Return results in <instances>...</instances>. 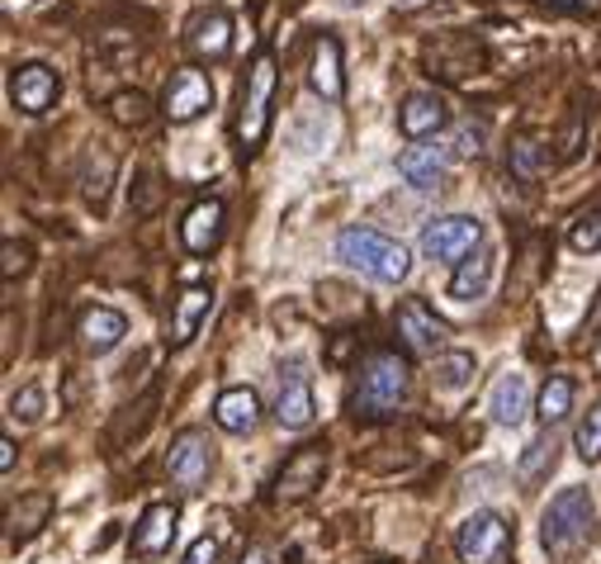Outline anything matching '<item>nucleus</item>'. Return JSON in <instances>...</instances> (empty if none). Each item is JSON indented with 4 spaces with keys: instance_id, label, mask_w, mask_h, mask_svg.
Masks as SVG:
<instances>
[{
    "instance_id": "obj_1",
    "label": "nucleus",
    "mask_w": 601,
    "mask_h": 564,
    "mask_svg": "<svg viewBox=\"0 0 601 564\" xmlns=\"http://www.w3.org/2000/svg\"><path fill=\"white\" fill-rule=\"evenodd\" d=\"M337 261H346L351 271L379 280V285H403L407 271H413V257H407L403 242H393L389 232L379 228H341L337 232Z\"/></svg>"
},
{
    "instance_id": "obj_2",
    "label": "nucleus",
    "mask_w": 601,
    "mask_h": 564,
    "mask_svg": "<svg viewBox=\"0 0 601 564\" xmlns=\"http://www.w3.org/2000/svg\"><path fill=\"white\" fill-rule=\"evenodd\" d=\"M407 384H413V375H407V360L398 351H370L365 366H360V384L351 394V413L370 422L393 417L407 399Z\"/></svg>"
},
{
    "instance_id": "obj_3",
    "label": "nucleus",
    "mask_w": 601,
    "mask_h": 564,
    "mask_svg": "<svg viewBox=\"0 0 601 564\" xmlns=\"http://www.w3.org/2000/svg\"><path fill=\"white\" fill-rule=\"evenodd\" d=\"M592 527H597L592 494L582 489V484H568V489H559L555 498H549V508L540 517V545L555 560H568L582 541L592 536Z\"/></svg>"
},
{
    "instance_id": "obj_4",
    "label": "nucleus",
    "mask_w": 601,
    "mask_h": 564,
    "mask_svg": "<svg viewBox=\"0 0 601 564\" xmlns=\"http://www.w3.org/2000/svg\"><path fill=\"white\" fill-rule=\"evenodd\" d=\"M271 100H275V57L261 53L247 72L242 86V109H237V138H242V152H256L271 133Z\"/></svg>"
},
{
    "instance_id": "obj_5",
    "label": "nucleus",
    "mask_w": 601,
    "mask_h": 564,
    "mask_svg": "<svg viewBox=\"0 0 601 564\" xmlns=\"http://www.w3.org/2000/svg\"><path fill=\"white\" fill-rule=\"evenodd\" d=\"M455 551L465 564H502L512 551V527L498 512H473L455 531Z\"/></svg>"
},
{
    "instance_id": "obj_6",
    "label": "nucleus",
    "mask_w": 601,
    "mask_h": 564,
    "mask_svg": "<svg viewBox=\"0 0 601 564\" xmlns=\"http://www.w3.org/2000/svg\"><path fill=\"white\" fill-rule=\"evenodd\" d=\"M483 242V224L473 214H446L422 228V252L431 261H465Z\"/></svg>"
},
{
    "instance_id": "obj_7",
    "label": "nucleus",
    "mask_w": 601,
    "mask_h": 564,
    "mask_svg": "<svg viewBox=\"0 0 601 564\" xmlns=\"http://www.w3.org/2000/svg\"><path fill=\"white\" fill-rule=\"evenodd\" d=\"M318 417V403H313V384L304 360H284L280 366V384H275V422L284 432H304Z\"/></svg>"
},
{
    "instance_id": "obj_8",
    "label": "nucleus",
    "mask_w": 601,
    "mask_h": 564,
    "mask_svg": "<svg viewBox=\"0 0 601 564\" xmlns=\"http://www.w3.org/2000/svg\"><path fill=\"white\" fill-rule=\"evenodd\" d=\"M323 479H327V446L294 451L275 475V503H298V498H308L313 489H323Z\"/></svg>"
},
{
    "instance_id": "obj_9",
    "label": "nucleus",
    "mask_w": 601,
    "mask_h": 564,
    "mask_svg": "<svg viewBox=\"0 0 601 564\" xmlns=\"http://www.w3.org/2000/svg\"><path fill=\"white\" fill-rule=\"evenodd\" d=\"M166 469H171V479L181 484V489L189 494H199V484L209 479V469H214V446H209V436L204 432H181L176 442H171L166 451Z\"/></svg>"
},
{
    "instance_id": "obj_10",
    "label": "nucleus",
    "mask_w": 601,
    "mask_h": 564,
    "mask_svg": "<svg viewBox=\"0 0 601 564\" xmlns=\"http://www.w3.org/2000/svg\"><path fill=\"white\" fill-rule=\"evenodd\" d=\"M57 96H62V76L53 67H43V62H29V67L10 72V100L24 115H47Z\"/></svg>"
},
{
    "instance_id": "obj_11",
    "label": "nucleus",
    "mask_w": 601,
    "mask_h": 564,
    "mask_svg": "<svg viewBox=\"0 0 601 564\" xmlns=\"http://www.w3.org/2000/svg\"><path fill=\"white\" fill-rule=\"evenodd\" d=\"M214 109V82L199 67H181L166 86V115L171 123H189Z\"/></svg>"
},
{
    "instance_id": "obj_12",
    "label": "nucleus",
    "mask_w": 601,
    "mask_h": 564,
    "mask_svg": "<svg viewBox=\"0 0 601 564\" xmlns=\"http://www.w3.org/2000/svg\"><path fill=\"white\" fill-rule=\"evenodd\" d=\"M176 527H181V508L176 503H152L142 508L138 527H133V555L138 560H162L176 541Z\"/></svg>"
},
{
    "instance_id": "obj_13",
    "label": "nucleus",
    "mask_w": 601,
    "mask_h": 564,
    "mask_svg": "<svg viewBox=\"0 0 601 564\" xmlns=\"http://www.w3.org/2000/svg\"><path fill=\"white\" fill-rule=\"evenodd\" d=\"M76 337H81V347H86L90 356H109L123 337H129V318H123L119 308L95 304V308L81 313V323H76Z\"/></svg>"
},
{
    "instance_id": "obj_14",
    "label": "nucleus",
    "mask_w": 601,
    "mask_h": 564,
    "mask_svg": "<svg viewBox=\"0 0 601 564\" xmlns=\"http://www.w3.org/2000/svg\"><path fill=\"white\" fill-rule=\"evenodd\" d=\"M393 323H398V337L407 341V351H436L450 333V327L440 323L422 300H407L398 313H393Z\"/></svg>"
},
{
    "instance_id": "obj_15",
    "label": "nucleus",
    "mask_w": 601,
    "mask_h": 564,
    "mask_svg": "<svg viewBox=\"0 0 601 564\" xmlns=\"http://www.w3.org/2000/svg\"><path fill=\"white\" fill-rule=\"evenodd\" d=\"M450 123V109H446V100L436 96V90H413V96L403 100V109H398V129L407 133V138H431V133H440Z\"/></svg>"
},
{
    "instance_id": "obj_16",
    "label": "nucleus",
    "mask_w": 601,
    "mask_h": 564,
    "mask_svg": "<svg viewBox=\"0 0 601 564\" xmlns=\"http://www.w3.org/2000/svg\"><path fill=\"white\" fill-rule=\"evenodd\" d=\"M398 171L413 191H440V181L450 176V148H431V143H417L398 156Z\"/></svg>"
},
{
    "instance_id": "obj_17",
    "label": "nucleus",
    "mask_w": 601,
    "mask_h": 564,
    "mask_svg": "<svg viewBox=\"0 0 601 564\" xmlns=\"http://www.w3.org/2000/svg\"><path fill=\"white\" fill-rule=\"evenodd\" d=\"M218 238H223V199H199L195 209L185 214V224H181V242H185V252H214Z\"/></svg>"
},
{
    "instance_id": "obj_18",
    "label": "nucleus",
    "mask_w": 601,
    "mask_h": 564,
    "mask_svg": "<svg viewBox=\"0 0 601 564\" xmlns=\"http://www.w3.org/2000/svg\"><path fill=\"white\" fill-rule=\"evenodd\" d=\"M214 422H218L223 432H232V436L256 432V422H261V399L251 394L247 384H232V389H223V394L214 399Z\"/></svg>"
},
{
    "instance_id": "obj_19",
    "label": "nucleus",
    "mask_w": 601,
    "mask_h": 564,
    "mask_svg": "<svg viewBox=\"0 0 601 564\" xmlns=\"http://www.w3.org/2000/svg\"><path fill=\"white\" fill-rule=\"evenodd\" d=\"M189 48H195L199 57H209V62L228 57L232 53V14L218 10V6L195 14V24H189Z\"/></svg>"
},
{
    "instance_id": "obj_20",
    "label": "nucleus",
    "mask_w": 601,
    "mask_h": 564,
    "mask_svg": "<svg viewBox=\"0 0 601 564\" xmlns=\"http://www.w3.org/2000/svg\"><path fill=\"white\" fill-rule=\"evenodd\" d=\"M488 413H493L498 427H521L531 413V384L526 375H502V380L493 384V399H488Z\"/></svg>"
},
{
    "instance_id": "obj_21",
    "label": "nucleus",
    "mask_w": 601,
    "mask_h": 564,
    "mask_svg": "<svg viewBox=\"0 0 601 564\" xmlns=\"http://www.w3.org/2000/svg\"><path fill=\"white\" fill-rule=\"evenodd\" d=\"M308 86L323 100H341L346 96V76H341V43L337 39H318L313 48V67H308Z\"/></svg>"
},
{
    "instance_id": "obj_22",
    "label": "nucleus",
    "mask_w": 601,
    "mask_h": 564,
    "mask_svg": "<svg viewBox=\"0 0 601 564\" xmlns=\"http://www.w3.org/2000/svg\"><path fill=\"white\" fill-rule=\"evenodd\" d=\"M209 308H214V290H209V285L181 290L176 313H171V341H176V347H185V341L199 333V323L209 318Z\"/></svg>"
},
{
    "instance_id": "obj_23",
    "label": "nucleus",
    "mask_w": 601,
    "mask_h": 564,
    "mask_svg": "<svg viewBox=\"0 0 601 564\" xmlns=\"http://www.w3.org/2000/svg\"><path fill=\"white\" fill-rule=\"evenodd\" d=\"M493 271H498L493 252H473L469 261H460V271L450 275V300H460V304L483 300L488 285H493Z\"/></svg>"
},
{
    "instance_id": "obj_24",
    "label": "nucleus",
    "mask_w": 601,
    "mask_h": 564,
    "mask_svg": "<svg viewBox=\"0 0 601 564\" xmlns=\"http://www.w3.org/2000/svg\"><path fill=\"white\" fill-rule=\"evenodd\" d=\"M47 517H53V494H29L20 498V508H10L6 517V541H29V536H39V531L47 527Z\"/></svg>"
},
{
    "instance_id": "obj_25",
    "label": "nucleus",
    "mask_w": 601,
    "mask_h": 564,
    "mask_svg": "<svg viewBox=\"0 0 601 564\" xmlns=\"http://www.w3.org/2000/svg\"><path fill=\"white\" fill-rule=\"evenodd\" d=\"M568 413H573V380H568V375H549L540 399H535V417H540L549 432V427H559Z\"/></svg>"
},
{
    "instance_id": "obj_26",
    "label": "nucleus",
    "mask_w": 601,
    "mask_h": 564,
    "mask_svg": "<svg viewBox=\"0 0 601 564\" xmlns=\"http://www.w3.org/2000/svg\"><path fill=\"white\" fill-rule=\"evenodd\" d=\"M473 370H479L473 351H440V356H436V389H446V394H460V389L473 380Z\"/></svg>"
},
{
    "instance_id": "obj_27",
    "label": "nucleus",
    "mask_w": 601,
    "mask_h": 564,
    "mask_svg": "<svg viewBox=\"0 0 601 564\" xmlns=\"http://www.w3.org/2000/svg\"><path fill=\"white\" fill-rule=\"evenodd\" d=\"M555 465V436H540V442H531L526 446V456H521V465H516V475H521V484H535L545 475V469Z\"/></svg>"
},
{
    "instance_id": "obj_28",
    "label": "nucleus",
    "mask_w": 601,
    "mask_h": 564,
    "mask_svg": "<svg viewBox=\"0 0 601 564\" xmlns=\"http://www.w3.org/2000/svg\"><path fill=\"white\" fill-rule=\"evenodd\" d=\"M573 446H578V460H588L597 465L601 460V403L578 422V432H573Z\"/></svg>"
},
{
    "instance_id": "obj_29",
    "label": "nucleus",
    "mask_w": 601,
    "mask_h": 564,
    "mask_svg": "<svg viewBox=\"0 0 601 564\" xmlns=\"http://www.w3.org/2000/svg\"><path fill=\"white\" fill-rule=\"evenodd\" d=\"M540 166H545V148L531 143V138H521V143L512 148V171L521 181H535V176H540Z\"/></svg>"
},
{
    "instance_id": "obj_30",
    "label": "nucleus",
    "mask_w": 601,
    "mask_h": 564,
    "mask_svg": "<svg viewBox=\"0 0 601 564\" xmlns=\"http://www.w3.org/2000/svg\"><path fill=\"white\" fill-rule=\"evenodd\" d=\"M568 242H573V252H601V214L573 218V228H568Z\"/></svg>"
},
{
    "instance_id": "obj_31",
    "label": "nucleus",
    "mask_w": 601,
    "mask_h": 564,
    "mask_svg": "<svg viewBox=\"0 0 601 564\" xmlns=\"http://www.w3.org/2000/svg\"><path fill=\"white\" fill-rule=\"evenodd\" d=\"M10 417H20V422H39V417H43V389H39V384L14 389V394H10Z\"/></svg>"
},
{
    "instance_id": "obj_32",
    "label": "nucleus",
    "mask_w": 601,
    "mask_h": 564,
    "mask_svg": "<svg viewBox=\"0 0 601 564\" xmlns=\"http://www.w3.org/2000/svg\"><path fill=\"white\" fill-rule=\"evenodd\" d=\"M109 109H114L119 123H142V119H147V100H142V96H114V105H109Z\"/></svg>"
},
{
    "instance_id": "obj_33",
    "label": "nucleus",
    "mask_w": 601,
    "mask_h": 564,
    "mask_svg": "<svg viewBox=\"0 0 601 564\" xmlns=\"http://www.w3.org/2000/svg\"><path fill=\"white\" fill-rule=\"evenodd\" d=\"M483 138H488L483 123H465V129L455 133V152H460V156H479L483 152Z\"/></svg>"
},
{
    "instance_id": "obj_34",
    "label": "nucleus",
    "mask_w": 601,
    "mask_h": 564,
    "mask_svg": "<svg viewBox=\"0 0 601 564\" xmlns=\"http://www.w3.org/2000/svg\"><path fill=\"white\" fill-rule=\"evenodd\" d=\"M185 564H218V541H214V536H199L195 545H189Z\"/></svg>"
},
{
    "instance_id": "obj_35",
    "label": "nucleus",
    "mask_w": 601,
    "mask_h": 564,
    "mask_svg": "<svg viewBox=\"0 0 601 564\" xmlns=\"http://www.w3.org/2000/svg\"><path fill=\"white\" fill-rule=\"evenodd\" d=\"M14 271H24V247L6 242V275H14Z\"/></svg>"
},
{
    "instance_id": "obj_36",
    "label": "nucleus",
    "mask_w": 601,
    "mask_h": 564,
    "mask_svg": "<svg viewBox=\"0 0 601 564\" xmlns=\"http://www.w3.org/2000/svg\"><path fill=\"white\" fill-rule=\"evenodd\" d=\"M0 469H14V442H10V436L0 442Z\"/></svg>"
},
{
    "instance_id": "obj_37",
    "label": "nucleus",
    "mask_w": 601,
    "mask_h": 564,
    "mask_svg": "<svg viewBox=\"0 0 601 564\" xmlns=\"http://www.w3.org/2000/svg\"><path fill=\"white\" fill-rule=\"evenodd\" d=\"M242 564H271V555H265V551H247Z\"/></svg>"
},
{
    "instance_id": "obj_38",
    "label": "nucleus",
    "mask_w": 601,
    "mask_h": 564,
    "mask_svg": "<svg viewBox=\"0 0 601 564\" xmlns=\"http://www.w3.org/2000/svg\"><path fill=\"white\" fill-rule=\"evenodd\" d=\"M597 327H601V300H597V313L588 318V333H597Z\"/></svg>"
},
{
    "instance_id": "obj_39",
    "label": "nucleus",
    "mask_w": 601,
    "mask_h": 564,
    "mask_svg": "<svg viewBox=\"0 0 601 564\" xmlns=\"http://www.w3.org/2000/svg\"><path fill=\"white\" fill-rule=\"evenodd\" d=\"M559 6H592V0H559Z\"/></svg>"
},
{
    "instance_id": "obj_40",
    "label": "nucleus",
    "mask_w": 601,
    "mask_h": 564,
    "mask_svg": "<svg viewBox=\"0 0 601 564\" xmlns=\"http://www.w3.org/2000/svg\"><path fill=\"white\" fill-rule=\"evenodd\" d=\"M341 6H360V0H341Z\"/></svg>"
},
{
    "instance_id": "obj_41",
    "label": "nucleus",
    "mask_w": 601,
    "mask_h": 564,
    "mask_svg": "<svg viewBox=\"0 0 601 564\" xmlns=\"http://www.w3.org/2000/svg\"><path fill=\"white\" fill-rule=\"evenodd\" d=\"M374 564H384V560H374Z\"/></svg>"
}]
</instances>
